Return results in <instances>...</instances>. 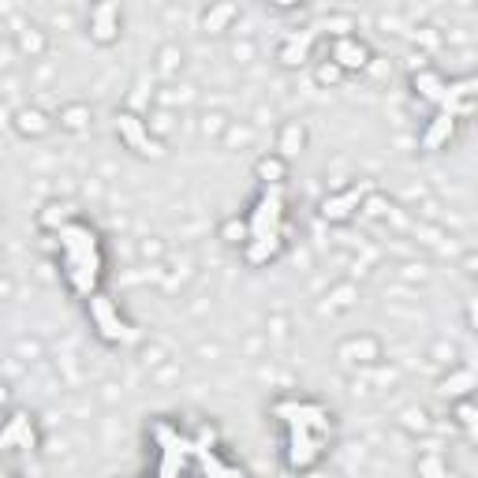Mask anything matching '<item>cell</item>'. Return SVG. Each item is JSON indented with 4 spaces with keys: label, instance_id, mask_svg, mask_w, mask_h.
I'll use <instances>...</instances> for the list:
<instances>
[{
    "label": "cell",
    "instance_id": "obj_1",
    "mask_svg": "<svg viewBox=\"0 0 478 478\" xmlns=\"http://www.w3.org/2000/svg\"><path fill=\"white\" fill-rule=\"evenodd\" d=\"M273 419L284 422L288 430H292V426H299V430H311L318 437H329L333 434L329 411H325L321 404H314V400H295V396L276 400V404H273Z\"/></svg>",
    "mask_w": 478,
    "mask_h": 478
},
{
    "label": "cell",
    "instance_id": "obj_2",
    "mask_svg": "<svg viewBox=\"0 0 478 478\" xmlns=\"http://www.w3.org/2000/svg\"><path fill=\"white\" fill-rule=\"evenodd\" d=\"M86 314H90V321H94V329H97V337H102L105 344H123V340H135V329L128 321L120 318V311H116V303L109 295H90L86 299Z\"/></svg>",
    "mask_w": 478,
    "mask_h": 478
},
{
    "label": "cell",
    "instance_id": "obj_3",
    "mask_svg": "<svg viewBox=\"0 0 478 478\" xmlns=\"http://www.w3.org/2000/svg\"><path fill=\"white\" fill-rule=\"evenodd\" d=\"M57 243H60L64 262L102 255V236H97V229H94V224H86V221H71V224H64V229L57 232Z\"/></svg>",
    "mask_w": 478,
    "mask_h": 478
},
{
    "label": "cell",
    "instance_id": "obj_4",
    "mask_svg": "<svg viewBox=\"0 0 478 478\" xmlns=\"http://www.w3.org/2000/svg\"><path fill=\"white\" fill-rule=\"evenodd\" d=\"M321 452H325V437L292 426V430H288V445H284V467L288 471H311L321 460Z\"/></svg>",
    "mask_w": 478,
    "mask_h": 478
},
{
    "label": "cell",
    "instance_id": "obj_5",
    "mask_svg": "<svg viewBox=\"0 0 478 478\" xmlns=\"http://www.w3.org/2000/svg\"><path fill=\"white\" fill-rule=\"evenodd\" d=\"M102 276H105V255H90V258L64 262V281H68V288L79 295V299L97 295V284H102Z\"/></svg>",
    "mask_w": 478,
    "mask_h": 478
},
{
    "label": "cell",
    "instance_id": "obj_6",
    "mask_svg": "<svg viewBox=\"0 0 478 478\" xmlns=\"http://www.w3.org/2000/svg\"><path fill=\"white\" fill-rule=\"evenodd\" d=\"M116 135L128 142V149H135L139 158H161V154H165L161 142L149 139L146 120H139L135 113H120V116H116Z\"/></svg>",
    "mask_w": 478,
    "mask_h": 478
},
{
    "label": "cell",
    "instance_id": "obj_7",
    "mask_svg": "<svg viewBox=\"0 0 478 478\" xmlns=\"http://www.w3.org/2000/svg\"><path fill=\"white\" fill-rule=\"evenodd\" d=\"M370 60H374L370 45L359 41V38H351V34L333 38V45H329V64H337L344 75H347V71H363V68H370Z\"/></svg>",
    "mask_w": 478,
    "mask_h": 478
},
{
    "label": "cell",
    "instance_id": "obj_8",
    "mask_svg": "<svg viewBox=\"0 0 478 478\" xmlns=\"http://www.w3.org/2000/svg\"><path fill=\"white\" fill-rule=\"evenodd\" d=\"M359 206H363V187H347V191L325 194L318 213H321V221H329V224H344V221H351L359 213Z\"/></svg>",
    "mask_w": 478,
    "mask_h": 478
},
{
    "label": "cell",
    "instance_id": "obj_9",
    "mask_svg": "<svg viewBox=\"0 0 478 478\" xmlns=\"http://www.w3.org/2000/svg\"><path fill=\"white\" fill-rule=\"evenodd\" d=\"M86 27H90V38L97 45H113L120 38V27H123V12L120 5H94L90 8V19H86Z\"/></svg>",
    "mask_w": 478,
    "mask_h": 478
},
{
    "label": "cell",
    "instance_id": "obj_10",
    "mask_svg": "<svg viewBox=\"0 0 478 478\" xmlns=\"http://www.w3.org/2000/svg\"><path fill=\"white\" fill-rule=\"evenodd\" d=\"M5 448H23V452H34L38 448V430H34L31 415L15 411L5 422V430H0V452H5Z\"/></svg>",
    "mask_w": 478,
    "mask_h": 478
},
{
    "label": "cell",
    "instance_id": "obj_11",
    "mask_svg": "<svg viewBox=\"0 0 478 478\" xmlns=\"http://www.w3.org/2000/svg\"><path fill=\"white\" fill-rule=\"evenodd\" d=\"M284 255V236H250L247 243H243V258H247V266H269V262H276Z\"/></svg>",
    "mask_w": 478,
    "mask_h": 478
},
{
    "label": "cell",
    "instance_id": "obj_12",
    "mask_svg": "<svg viewBox=\"0 0 478 478\" xmlns=\"http://www.w3.org/2000/svg\"><path fill=\"white\" fill-rule=\"evenodd\" d=\"M456 128H460V120L437 109L430 116V123H426V131H422V149H441V146H448L452 139H456Z\"/></svg>",
    "mask_w": 478,
    "mask_h": 478
},
{
    "label": "cell",
    "instance_id": "obj_13",
    "mask_svg": "<svg viewBox=\"0 0 478 478\" xmlns=\"http://www.w3.org/2000/svg\"><path fill=\"white\" fill-rule=\"evenodd\" d=\"M314 38H318V31H299V34H288L284 41H281V64L284 68H303L307 60H311V45H314Z\"/></svg>",
    "mask_w": 478,
    "mask_h": 478
},
{
    "label": "cell",
    "instance_id": "obj_14",
    "mask_svg": "<svg viewBox=\"0 0 478 478\" xmlns=\"http://www.w3.org/2000/svg\"><path fill=\"white\" fill-rule=\"evenodd\" d=\"M411 86H415V94L422 97V102H430L434 109H441V105H445V90H448V83L441 79L437 71H430V68L415 71V75H411Z\"/></svg>",
    "mask_w": 478,
    "mask_h": 478
},
{
    "label": "cell",
    "instance_id": "obj_15",
    "mask_svg": "<svg viewBox=\"0 0 478 478\" xmlns=\"http://www.w3.org/2000/svg\"><path fill=\"white\" fill-rule=\"evenodd\" d=\"M191 460H198V467H203L206 478H247L243 467L224 464V460L217 456V448H194V452H191Z\"/></svg>",
    "mask_w": 478,
    "mask_h": 478
},
{
    "label": "cell",
    "instance_id": "obj_16",
    "mask_svg": "<svg viewBox=\"0 0 478 478\" xmlns=\"http://www.w3.org/2000/svg\"><path fill=\"white\" fill-rule=\"evenodd\" d=\"M71 221H79V210H75V203H49L38 213V224H41V229H49V232H60L64 224H71Z\"/></svg>",
    "mask_w": 478,
    "mask_h": 478
},
{
    "label": "cell",
    "instance_id": "obj_17",
    "mask_svg": "<svg viewBox=\"0 0 478 478\" xmlns=\"http://www.w3.org/2000/svg\"><path fill=\"white\" fill-rule=\"evenodd\" d=\"M255 176L262 180V187H284V180H288V161L281 154H269V158H262L255 165Z\"/></svg>",
    "mask_w": 478,
    "mask_h": 478
},
{
    "label": "cell",
    "instance_id": "obj_18",
    "mask_svg": "<svg viewBox=\"0 0 478 478\" xmlns=\"http://www.w3.org/2000/svg\"><path fill=\"white\" fill-rule=\"evenodd\" d=\"M15 128L23 135H45L49 128H53V120H49L41 109H19L15 113Z\"/></svg>",
    "mask_w": 478,
    "mask_h": 478
},
{
    "label": "cell",
    "instance_id": "obj_19",
    "mask_svg": "<svg viewBox=\"0 0 478 478\" xmlns=\"http://www.w3.org/2000/svg\"><path fill=\"white\" fill-rule=\"evenodd\" d=\"M471 389H474V370H456L452 377H445V382H441V392L452 396V400H467Z\"/></svg>",
    "mask_w": 478,
    "mask_h": 478
},
{
    "label": "cell",
    "instance_id": "obj_20",
    "mask_svg": "<svg viewBox=\"0 0 478 478\" xmlns=\"http://www.w3.org/2000/svg\"><path fill=\"white\" fill-rule=\"evenodd\" d=\"M239 15V8L236 5H217V8H210L206 15H203V27L210 31V34H221V31H229V23Z\"/></svg>",
    "mask_w": 478,
    "mask_h": 478
},
{
    "label": "cell",
    "instance_id": "obj_21",
    "mask_svg": "<svg viewBox=\"0 0 478 478\" xmlns=\"http://www.w3.org/2000/svg\"><path fill=\"white\" fill-rule=\"evenodd\" d=\"M221 239L229 247H243L250 239V229H247V217H229L221 224Z\"/></svg>",
    "mask_w": 478,
    "mask_h": 478
},
{
    "label": "cell",
    "instance_id": "obj_22",
    "mask_svg": "<svg viewBox=\"0 0 478 478\" xmlns=\"http://www.w3.org/2000/svg\"><path fill=\"white\" fill-rule=\"evenodd\" d=\"M149 437H154L158 448H168L172 441H180L184 434H180V426H176V422H168V419H154V422H149Z\"/></svg>",
    "mask_w": 478,
    "mask_h": 478
},
{
    "label": "cell",
    "instance_id": "obj_23",
    "mask_svg": "<svg viewBox=\"0 0 478 478\" xmlns=\"http://www.w3.org/2000/svg\"><path fill=\"white\" fill-rule=\"evenodd\" d=\"M60 128H68V131L90 128V109H86V105H68V109L60 113Z\"/></svg>",
    "mask_w": 478,
    "mask_h": 478
},
{
    "label": "cell",
    "instance_id": "obj_24",
    "mask_svg": "<svg viewBox=\"0 0 478 478\" xmlns=\"http://www.w3.org/2000/svg\"><path fill=\"white\" fill-rule=\"evenodd\" d=\"M419 474H422V478H448V471H445V464H441L437 456L419 460Z\"/></svg>",
    "mask_w": 478,
    "mask_h": 478
},
{
    "label": "cell",
    "instance_id": "obj_25",
    "mask_svg": "<svg viewBox=\"0 0 478 478\" xmlns=\"http://www.w3.org/2000/svg\"><path fill=\"white\" fill-rule=\"evenodd\" d=\"M340 79H344V71H340L337 64L325 60V64L318 68V83H321V86H333V83H340Z\"/></svg>",
    "mask_w": 478,
    "mask_h": 478
},
{
    "label": "cell",
    "instance_id": "obj_26",
    "mask_svg": "<svg viewBox=\"0 0 478 478\" xmlns=\"http://www.w3.org/2000/svg\"><path fill=\"white\" fill-rule=\"evenodd\" d=\"M456 422L464 426L467 434H474V408H471V400H460V408H456Z\"/></svg>",
    "mask_w": 478,
    "mask_h": 478
},
{
    "label": "cell",
    "instance_id": "obj_27",
    "mask_svg": "<svg viewBox=\"0 0 478 478\" xmlns=\"http://www.w3.org/2000/svg\"><path fill=\"white\" fill-rule=\"evenodd\" d=\"M295 146H303V128H295V123H292V128L284 131V154H292Z\"/></svg>",
    "mask_w": 478,
    "mask_h": 478
},
{
    "label": "cell",
    "instance_id": "obj_28",
    "mask_svg": "<svg viewBox=\"0 0 478 478\" xmlns=\"http://www.w3.org/2000/svg\"><path fill=\"white\" fill-rule=\"evenodd\" d=\"M0 404H8V389H5V382H0Z\"/></svg>",
    "mask_w": 478,
    "mask_h": 478
}]
</instances>
